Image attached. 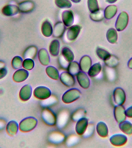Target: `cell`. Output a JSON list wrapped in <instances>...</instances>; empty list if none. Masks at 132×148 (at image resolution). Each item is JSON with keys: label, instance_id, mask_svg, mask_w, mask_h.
<instances>
[{"label": "cell", "instance_id": "cell-19", "mask_svg": "<svg viewBox=\"0 0 132 148\" xmlns=\"http://www.w3.org/2000/svg\"><path fill=\"white\" fill-rule=\"evenodd\" d=\"M38 58L39 62L44 66H48L50 62V58L48 52L46 49H41L38 51Z\"/></svg>", "mask_w": 132, "mask_h": 148}, {"label": "cell", "instance_id": "cell-22", "mask_svg": "<svg viewBox=\"0 0 132 148\" xmlns=\"http://www.w3.org/2000/svg\"><path fill=\"white\" fill-rule=\"evenodd\" d=\"M41 31L43 35L47 38L52 35L53 28L49 21L46 20L43 22L41 27Z\"/></svg>", "mask_w": 132, "mask_h": 148}, {"label": "cell", "instance_id": "cell-31", "mask_svg": "<svg viewBox=\"0 0 132 148\" xmlns=\"http://www.w3.org/2000/svg\"><path fill=\"white\" fill-rule=\"evenodd\" d=\"M67 70L68 73L73 76H76L80 71L79 64L75 61H73L72 62H70L68 64Z\"/></svg>", "mask_w": 132, "mask_h": 148}, {"label": "cell", "instance_id": "cell-10", "mask_svg": "<svg viewBox=\"0 0 132 148\" xmlns=\"http://www.w3.org/2000/svg\"><path fill=\"white\" fill-rule=\"evenodd\" d=\"M89 126V121L87 119L83 117L77 121L75 125V131L78 135H83L85 133Z\"/></svg>", "mask_w": 132, "mask_h": 148}, {"label": "cell", "instance_id": "cell-36", "mask_svg": "<svg viewBox=\"0 0 132 148\" xmlns=\"http://www.w3.org/2000/svg\"><path fill=\"white\" fill-rule=\"evenodd\" d=\"M87 5L88 9L91 13L100 10L97 0H88Z\"/></svg>", "mask_w": 132, "mask_h": 148}, {"label": "cell", "instance_id": "cell-25", "mask_svg": "<svg viewBox=\"0 0 132 148\" xmlns=\"http://www.w3.org/2000/svg\"><path fill=\"white\" fill-rule=\"evenodd\" d=\"M61 55L67 62L70 63L74 61L75 56L72 51L68 47H64L61 51Z\"/></svg>", "mask_w": 132, "mask_h": 148}, {"label": "cell", "instance_id": "cell-21", "mask_svg": "<svg viewBox=\"0 0 132 148\" xmlns=\"http://www.w3.org/2000/svg\"><path fill=\"white\" fill-rule=\"evenodd\" d=\"M19 129V124L15 120L9 121L6 127L7 132L10 136L16 135Z\"/></svg>", "mask_w": 132, "mask_h": 148}, {"label": "cell", "instance_id": "cell-17", "mask_svg": "<svg viewBox=\"0 0 132 148\" xmlns=\"http://www.w3.org/2000/svg\"><path fill=\"white\" fill-rule=\"evenodd\" d=\"M19 8L20 12L22 13H28L31 12L34 9V3L30 0L22 1L19 3Z\"/></svg>", "mask_w": 132, "mask_h": 148}, {"label": "cell", "instance_id": "cell-9", "mask_svg": "<svg viewBox=\"0 0 132 148\" xmlns=\"http://www.w3.org/2000/svg\"><path fill=\"white\" fill-rule=\"evenodd\" d=\"M81 27L78 25H74L69 27L66 33V38L69 41L75 40L80 32Z\"/></svg>", "mask_w": 132, "mask_h": 148}, {"label": "cell", "instance_id": "cell-5", "mask_svg": "<svg viewBox=\"0 0 132 148\" xmlns=\"http://www.w3.org/2000/svg\"><path fill=\"white\" fill-rule=\"evenodd\" d=\"M129 16L125 12L120 13L117 18L116 27L118 31H122L126 28L128 24Z\"/></svg>", "mask_w": 132, "mask_h": 148}, {"label": "cell", "instance_id": "cell-41", "mask_svg": "<svg viewBox=\"0 0 132 148\" xmlns=\"http://www.w3.org/2000/svg\"><path fill=\"white\" fill-rule=\"evenodd\" d=\"M8 73V69L6 67H0V79L4 78Z\"/></svg>", "mask_w": 132, "mask_h": 148}, {"label": "cell", "instance_id": "cell-24", "mask_svg": "<svg viewBox=\"0 0 132 148\" xmlns=\"http://www.w3.org/2000/svg\"><path fill=\"white\" fill-rule=\"evenodd\" d=\"M96 130L97 134L101 137L105 138L108 135V128L106 124L102 121H100L97 123L96 126Z\"/></svg>", "mask_w": 132, "mask_h": 148}, {"label": "cell", "instance_id": "cell-35", "mask_svg": "<svg viewBox=\"0 0 132 148\" xmlns=\"http://www.w3.org/2000/svg\"><path fill=\"white\" fill-rule=\"evenodd\" d=\"M56 5L61 9H68L71 8L72 3L69 0H54Z\"/></svg>", "mask_w": 132, "mask_h": 148}, {"label": "cell", "instance_id": "cell-39", "mask_svg": "<svg viewBox=\"0 0 132 148\" xmlns=\"http://www.w3.org/2000/svg\"><path fill=\"white\" fill-rule=\"evenodd\" d=\"M104 63L107 66L113 68L118 64V60L115 56H111V57L108 60L104 61Z\"/></svg>", "mask_w": 132, "mask_h": 148}, {"label": "cell", "instance_id": "cell-20", "mask_svg": "<svg viewBox=\"0 0 132 148\" xmlns=\"http://www.w3.org/2000/svg\"><path fill=\"white\" fill-rule=\"evenodd\" d=\"M66 27L62 22L56 23L53 29V35L54 38H61L63 36Z\"/></svg>", "mask_w": 132, "mask_h": 148}, {"label": "cell", "instance_id": "cell-26", "mask_svg": "<svg viewBox=\"0 0 132 148\" xmlns=\"http://www.w3.org/2000/svg\"><path fill=\"white\" fill-rule=\"evenodd\" d=\"M38 49L35 46H30L28 47L23 53V58L24 59H34L36 56Z\"/></svg>", "mask_w": 132, "mask_h": 148}, {"label": "cell", "instance_id": "cell-11", "mask_svg": "<svg viewBox=\"0 0 132 148\" xmlns=\"http://www.w3.org/2000/svg\"><path fill=\"white\" fill-rule=\"evenodd\" d=\"M29 76L28 70L23 68L17 69L13 75V80L16 83H21L26 80Z\"/></svg>", "mask_w": 132, "mask_h": 148}, {"label": "cell", "instance_id": "cell-33", "mask_svg": "<svg viewBox=\"0 0 132 148\" xmlns=\"http://www.w3.org/2000/svg\"><path fill=\"white\" fill-rule=\"evenodd\" d=\"M96 53L97 56L104 61L108 60L111 56L108 51L99 47H97L96 49Z\"/></svg>", "mask_w": 132, "mask_h": 148}, {"label": "cell", "instance_id": "cell-40", "mask_svg": "<svg viewBox=\"0 0 132 148\" xmlns=\"http://www.w3.org/2000/svg\"><path fill=\"white\" fill-rule=\"evenodd\" d=\"M85 111L82 109H79L78 110L74 112L73 115H72V120L74 121H77L81 118L84 117Z\"/></svg>", "mask_w": 132, "mask_h": 148}, {"label": "cell", "instance_id": "cell-38", "mask_svg": "<svg viewBox=\"0 0 132 148\" xmlns=\"http://www.w3.org/2000/svg\"><path fill=\"white\" fill-rule=\"evenodd\" d=\"M34 66V62L32 59L26 58L23 61V67L24 69L30 71L33 69Z\"/></svg>", "mask_w": 132, "mask_h": 148}, {"label": "cell", "instance_id": "cell-32", "mask_svg": "<svg viewBox=\"0 0 132 148\" xmlns=\"http://www.w3.org/2000/svg\"><path fill=\"white\" fill-rule=\"evenodd\" d=\"M106 38L109 42L115 44L118 40V36L116 31L114 29H109L106 34Z\"/></svg>", "mask_w": 132, "mask_h": 148}, {"label": "cell", "instance_id": "cell-8", "mask_svg": "<svg viewBox=\"0 0 132 148\" xmlns=\"http://www.w3.org/2000/svg\"><path fill=\"white\" fill-rule=\"evenodd\" d=\"M76 76L78 82L81 87L84 89L89 88L90 86V81L86 73L80 71Z\"/></svg>", "mask_w": 132, "mask_h": 148}, {"label": "cell", "instance_id": "cell-30", "mask_svg": "<svg viewBox=\"0 0 132 148\" xmlns=\"http://www.w3.org/2000/svg\"><path fill=\"white\" fill-rule=\"evenodd\" d=\"M119 128L121 131L126 135L132 134V124L128 121H124L119 124Z\"/></svg>", "mask_w": 132, "mask_h": 148}, {"label": "cell", "instance_id": "cell-23", "mask_svg": "<svg viewBox=\"0 0 132 148\" xmlns=\"http://www.w3.org/2000/svg\"><path fill=\"white\" fill-rule=\"evenodd\" d=\"M60 41L57 39H54L51 42L49 46V52L53 56H58L60 53Z\"/></svg>", "mask_w": 132, "mask_h": 148}, {"label": "cell", "instance_id": "cell-46", "mask_svg": "<svg viewBox=\"0 0 132 148\" xmlns=\"http://www.w3.org/2000/svg\"><path fill=\"white\" fill-rule=\"evenodd\" d=\"M72 2L75 3H78L80 2L81 0H71Z\"/></svg>", "mask_w": 132, "mask_h": 148}, {"label": "cell", "instance_id": "cell-28", "mask_svg": "<svg viewBox=\"0 0 132 148\" xmlns=\"http://www.w3.org/2000/svg\"><path fill=\"white\" fill-rule=\"evenodd\" d=\"M117 11L118 9L116 5H109L104 10V17L107 19H111L114 17L117 13Z\"/></svg>", "mask_w": 132, "mask_h": 148}, {"label": "cell", "instance_id": "cell-14", "mask_svg": "<svg viewBox=\"0 0 132 148\" xmlns=\"http://www.w3.org/2000/svg\"><path fill=\"white\" fill-rule=\"evenodd\" d=\"M127 141V136L123 134H117L112 135L110 138V142L115 146L119 147L124 145Z\"/></svg>", "mask_w": 132, "mask_h": 148}, {"label": "cell", "instance_id": "cell-47", "mask_svg": "<svg viewBox=\"0 0 132 148\" xmlns=\"http://www.w3.org/2000/svg\"><path fill=\"white\" fill-rule=\"evenodd\" d=\"M4 63L3 61H0V67H4Z\"/></svg>", "mask_w": 132, "mask_h": 148}, {"label": "cell", "instance_id": "cell-29", "mask_svg": "<svg viewBox=\"0 0 132 148\" xmlns=\"http://www.w3.org/2000/svg\"><path fill=\"white\" fill-rule=\"evenodd\" d=\"M102 70V66L99 62L95 63L91 65L88 72V76L94 77L99 75Z\"/></svg>", "mask_w": 132, "mask_h": 148}, {"label": "cell", "instance_id": "cell-45", "mask_svg": "<svg viewBox=\"0 0 132 148\" xmlns=\"http://www.w3.org/2000/svg\"><path fill=\"white\" fill-rule=\"evenodd\" d=\"M107 2L110 3H113L116 2L117 0H106Z\"/></svg>", "mask_w": 132, "mask_h": 148}, {"label": "cell", "instance_id": "cell-1", "mask_svg": "<svg viewBox=\"0 0 132 148\" xmlns=\"http://www.w3.org/2000/svg\"><path fill=\"white\" fill-rule=\"evenodd\" d=\"M38 120L36 118L29 116L24 118L19 123L20 130L23 132H28L33 130L38 124Z\"/></svg>", "mask_w": 132, "mask_h": 148}, {"label": "cell", "instance_id": "cell-44", "mask_svg": "<svg viewBox=\"0 0 132 148\" xmlns=\"http://www.w3.org/2000/svg\"><path fill=\"white\" fill-rule=\"evenodd\" d=\"M128 66L130 69H132V58L130 59L129 61L128 64Z\"/></svg>", "mask_w": 132, "mask_h": 148}, {"label": "cell", "instance_id": "cell-48", "mask_svg": "<svg viewBox=\"0 0 132 148\" xmlns=\"http://www.w3.org/2000/svg\"><path fill=\"white\" fill-rule=\"evenodd\" d=\"M1 125H0V130H1Z\"/></svg>", "mask_w": 132, "mask_h": 148}, {"label": "cell", "instance_id": "cell-12", "mask_svg": "<svg viewBox=\"0 0 132 148\" xmlns=\"http://www.w3.org/2000/svg\"><path fill=\"white\" fill-rule=\"evenodd\" d=\"M124 107L122 105H117L115 106L113 113L116 121L119 123L126 120V116Z\"/></svg>", "mask_w": 132, "mask_h": 148}, {"label": "cell", "instance_id": "cell-3", "mask_svg": "<svg viewBox=\"0 0 132 148\" xmlns=\"http://www.w3.org/2000/svg\"><path fill=\"white\" fill-rule=\"evenodd\" d=\"M42 119L47 125L53 126L56 123L57 118L54 112L49 108H45L42 112Z\"/></svg>", "mask_w": 132, "mask_h": 148}, {"label": "cell", "instance_id": "cell-4", "mask_svg": "<svg viewBox=\"0 0 132 148\" xmlns=\"http://www.w3.org/2000/svg\"><path fill=\"white\" fill-rule=\"evenodd\" d=\"M33 95L37 99L45 100L51 97L52 92L50 89L46 86H39L35 88Z\"/></svg>", "mask_w": 132, "mask_h": 148}, {"label": "cell", "instance_id": "cell-37", "mask_svg": "<svg viewBox=\"0 0 132 148\" xmlns=\"http://www.w3.org/2000/svg\"><path fill=\"white\" fill-rule=\"evenodd\" d=\"M90 19L95 22H99L104 19V12L99 10L96 12L91 13L90 15Z\"/></svg>", "mask_w": 132, "mask_h": 148}, {"label": "cell", "instance_id": "cell-2", "mask_svg": "<svg viewBox=\"0 0 132 148\" xmlns=\"http://www.w3.org/2000/svg\"><path fill=\"white\" fill-rule=\"evenodd\" d=\"M81 92L78 89L73 88L66 91L62 97V100L66 104H69L78 99L81 95Z\"/></svg>", "mask_w": 132, "mask_h": 148}, {"label": "cell", "instance_id": "cell-27", "mask_svg": "<svg viewBox=\"0 0 132 148\" xmlns=\"http://www.w3.org/2000/svg\"><path fill=\"white\" fill-rule=\"evenodd\" d=\"M46 72L47 76L53 80H58L60 77L58 71L55 67L50 66L46 67Z\"/></svg>", "mask_w": 132, "mask_h": 148}, {"label": "cell", "instance_id": "cell-16", "mask_svg": "<svg viewBox=\"0 0 132 148\" xmlns=\"http://www.w3.org/2000/svg\"><path fill=\"white\" fill-rule=\"evenodd\" d=\"M63 23L65 26L70 27L74 24V17L72 12L70 10H65L61 14Z\"/></svg>", "mask_w": 132, "mask_h": 148}, {"label": "cell", "instance_id": "cell-7", "mask_svg": "<svg viewBox=\"0 0 132 148\" xmlns=\"http://www.w3.org/2000/svg\"><path fill=\"white\" fill-rule=\"evenodd\" d=\"M113 97L115 103L118 105H122L126 101V93L121 88L118 87L115 89Z\"/></svg>", "mask_w": 132, "mask_h": 148}, {"label": "cell", "instance_id": "cell-6", "mask_svg": "<svg viewBox=\"0 0 132 148\" xmlns=\"http://www.w3.org/2000/svg\"><path fill=\"white\" fill-rule=\"evenodd\" d=\"M59 78L61 83L68 87H72L75 85V80L74 76L68 72L65 71L61 73Z\"/></svg>", "mask_w": 132, "mask_h": 148}, {"label": "cell", "instance_id": "cell-15", "mask_svg": "<svg viewBox=\"0 0 132 148\" xmlns=\"http://www.w3.org/2000/svg\"><path fill=\"white\" fill-rule=\"evenodd\" d=\"M32 87L29 84H25L20 90L19 97L21 100L23 101L29 100L32 96Z\"/></svg>", "mask_w": 132, "mask_h": 148}, {"label": "cell", "instance_id": "cell-13", "mask_svg": "<svg viewBox=\"0 0 132 148\" xmlns=\"http://www.w3.org/2000/svg\"><path fill=\"white\" fill-rule=\"evenodd\" d=\"M2 14L7 17H11L17 14L20 12L18 6L14 4H8L2 8Z\"/></svg>", "mask_w": 132, "mask_h": 148}, {"label": "cell", "instance_id": "cell-43", "mask_svg": "<svg viewBox=\"0 0 132 148\" xmlns=\"http://www.w3.org/2000/svg\"><path fill=\"white\" fill-rule=\"evenodd\" d=\"M126 115L127 117L132 118V106L128 108L125 111Z\"/></svg>", "mask_w": 132, "mask_h": 148}, {"label": "cell", "instance_id": "cell-34", "mask_svg": "<svg viewBox=\"0 0 132 148\" xmlns=\"http://www.w3.org/2000/svg\"><path fill=\"white\" fill-rule=\"evenodd\" d=\"M23 61L21 57L16 56L14 57L12 60V66L14 69L16 70L21 69L23 67Z\"/></svg>", "mask_w": 132, "mask_h": 148}, {"label": "cell", "instance_id": "cell-18", "mask_svg": "<svg viewBox=\"0 0 132 148\" xmlns=\"http://www.w3.org/2000/svg\"><path fill=\"white\" fill-rule=\"evenodd\" d=\"M79 64L80 70L85 73H88L92 65V60L89 56H84L81 58Z\"/></svg>", "mask_w": 132, "mask_h": 148}, {"label": "cell", "instance_id": "cell-42", "mask_svg": "<svg viewBox=\"0 0 132 148\" xmlns=\"http://www.w3.org/2000/svg\"><path fill=\"white\" fill-rule=\"evenodd\" d=\"M59 61H60V64L64 68H67L68 64H69V62H67L61 55L60 56L59 58Z\"/></svg>", "mask_w": 132, "mask_h": 148}]
</instances>
